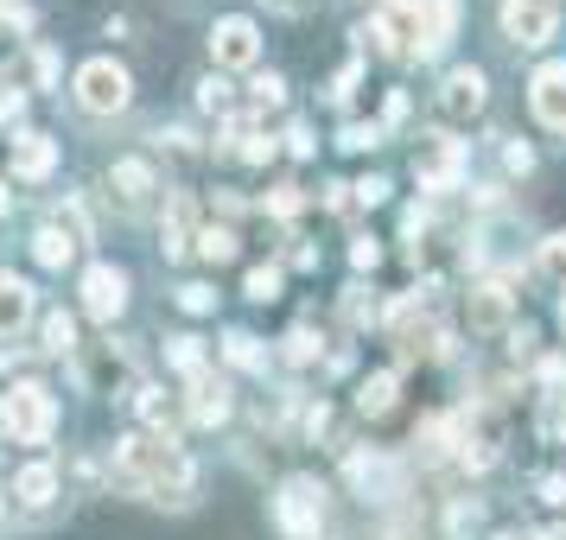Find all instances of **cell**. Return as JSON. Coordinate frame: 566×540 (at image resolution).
Segmentation results:
<instances>
[{"label": "cell", "mask_w": 566, "mask_h": 540, "mask_svg": "<svg viewBox=\"0 0 566 540\" xmlns=\"http://www.w3.org/2000/svg\"><path fill=\"white\" fill-rule=\"evenodd\" d=\"M0 426L20 438V445H45V438L57 433V401H52V388L13 382V388H7V401H0Z\"/></svg>", "instance_id": "6da1fadb"}, {"label": "cell", "mask_w": 566, "mask_h": 540, "mask_svg": "<svg viewBox=\"0 0 566 540\" xmlns=\"http://www.w3.org/2000/svg\"><path fill=\"white\" fill-rule=\"evenodd\" d=\"M274 521H281L286 540H318V528H325V489L312 477H286L281 502H274Z\"/></svg>", "instance_id": "7a4b0ae2"}, {"label": "cell", "mask_w": 566, "mask_h": 540, "mask_svg": "<svg viewBox=\"0 0 566 540\" xmlns=\"http://www.w3.org/2000/svg\"><path fill=\"white\" fill-rule=\"evenodd\" d=\"M134 96V77L115 64V57H90L77 71V103L90 108V115H122Z\"/></svg>", "instance_id": "3957f363"}, {"label": "cell", "mask_w": 566, "mask_h": 540, "mask_svg": "<svg viewBox=\"0 0 566 540\" xmlns=\"http://www.w3.org/2000/svg\"><path fill=\"white\" fill-rule=\"evenodd\" d=\"M83 242H90V223H83V210H77V204H64L52 223H45V230L32 235V255H39V267H71Z\"/></svg>", "instance_id": "277c9868"}, {"label": "cell", "mask_w": 566, "mask_h": 540, "mask_svg": "<svg viewBox=\"0 0 566 540\" xmlns=\"http://www.w3.org/2000/svg\"><path fill=\"white\" fill-rule=\"evenodd\" d=\"M154 191H159V179H154L147 159H115V166H108V198L128 210V216H140V210L154 204Z\"/></svg>", "instance_id": "5b68a950"}, {"label": "cell", "mask_w": 566, "mask_h": 540, "mask_svg": "<svg viewBox=\"0 0 566 540\" xmlns=\"http://www.w3.org/2000/svg\"><path fill=\"white\" fill-rule=\"evenodd\" d=\"M122 306H128V274H122V267H90V274H83V311H90V318H103V325H115V318H122Z\"/></svg>", "instance_id": "8992f818"}, {"label": "cell", "mask_w": 566, "mask_h": 540, "mask_svg": "<svg viewBox=\"0 0 566 540\" xmlns=\"http://www.w3.org/2000/svg\"><path fill=\"white\" fill-rule=\"evenodd\" d=\"M210 57H217V71H249L261 57L255 20H223V27L210 32Z\"/></svg>", "instance_id": "52a82bcc"}, {"label": "cell", "mask_w": 566, "mask_h": 540, "mask_svg": "<svg viewBox=\"0 0 566 540\" xmlns=\"http://www.w3.org/2000/svg\"><path fill=\"white\" fill-rule=\"evenodd\" d=\"M528 103H535V121L547 134H566V64H541L528 83Z\"/></svg>", "instance_id": "ba28073f"}, {"label": "cell", "mask_w": 566, "mask_h": 540, "mask_svg": "<svg viewBox=\"0 0 566 540\" xmlns=\"http://www.w3.org/2000/svg\"><path fill=\"white\" fill-rule=\"evenodd\" d=\"M503 32L515 45H547L554 39V0H503Z\"/></svg>", "instance_id": "9c48e42d"}, {"label": "cell", "mask_w": 566, "mask_h": 540, "mask_svg": "<svg viewBox=\"0 0 566 540\" xmlns=\"http://www.w3.org/2000/svg\"><path fill=\"white\" fill-rule=\"evenodd\" d=\"M478 108H484V71L459 64L452 77L439 83V115H446V121H471Z\"/></svg>", "instance_id": "30bf717a"}, {"label": "cell", "mask_w": 566, "mask_h": 540, "mask_svg": "<svg viewBox=\"0 0 566 540\" xmlns=\"http://www.w3.org/2000/svg\"><path fill=\"white\" fill-rule=\"evenodd\" d=\"M515 311V293L503 280H478L471 286V331H503Z\"/></svg>", "instance_id": "8fae6325"}, {"label": "cell", "mask_w": 566, "mask_h": 540, "mask_svg": "<svg viewBox=\"0 0 566 540\" xmlns=\"http://www.w3.org/2000/svg\"><path fill=\"white\" fill-rule=\"evenodd\" d=\"M57 166V147H52V134H13V179H27L39 184L45 172Z\"/></svg>", "instance_id": "7c38bea8"}, {"label": "cell", "mask_w": 566, "mask_h": 540, "mask_svg": "<svg viewBox=\"0 0 566 540\" xmlns=\"http://www.w3.org/2000/svg\"><path fill=\"white\" fill-rule=\"evenodd\" d=\"M185 407H191V420H198V426H223V420H230V388L217 382L210 369H198V375H191V401H185Z\"/></svg>", "instance_id": "4fadbf2b"}, {"label": "cell", "mask_w": 566, "mask_h": 540, "mask_svg": "<svg viewBox=\"0 0 566 540\" xmlns=\"http://www.w3.org/2000/svg\"><path fill=\"white\" fill-rule=\"evenodd\" d=\"M344 470H350V484H357L363 496H395V489H401V470H395L382 452H357Z\"/></svg>", "instance_id": "5bb4252c"}, {"label": "cell", "mask_w": 566, "mask_h": 540, "mask_svg": "<svg viewBox=\"0 0 566 540\" xmlns=\"http://www.w3.org/2000/svg\"><path fill=\"white\" fill-rule=\"evenodd\" d=\"M191 242H198V204L179 191V198L166 204V261H179Z\"/></svg>", "instance_id": "9a60e30c"}, {"label": "cell", "mask_w": 566, "mask_h": 540, "mask_svg": "<svg viewBox=\"0 0 566 540\" xmlns=\"http://www.w3.org/2000/svg\"><path fill=\"white\" fill-rule=\"evenodd\" d=\"M32 318V286L0 274V337H20V325Z\"/></svg>", "instance_id": "2e32d148"}, {"label": "cell", "mask_w": 566, "mask_h": 540, "mask_svg": "<svg viewBox=\"0 0 566 540\" xmlns=\"http://www.w3.org/2000/svg\"><path fill=\"white\" fill-rule=\"evenodd\" d=\"M395 394H401V382H395L388 369H376V375H363V388H357V413L363 420H382V413L395 407Z\"/></svg>", "instance_id": "e0dca14e"}, {"label": "cell", "mask_w": 566, "mask_h": 540, "mask_svg": "<svg viewBox=\"0 0 566 540\" xmlns=\"http://www.w3.org/2000/svg\"><path fill=\"white\" fill-rule=\"evenodd\" d=\"M13 496L32 502V509H45V502L57 496V470H52V464H27V470L13 477Z\"/></svg>", "instance_id": "ac0fdd59"}, {"label": "cell", "mask_w": 566, "mask_h": 540, "mask_svg": "<svg viewBox=\"0 0 566 540\" xmlns=\"http://www.w3.org/2000/svg\"><path fill=\"white\" fill-rule=\"evenodd\" d=\"M45 350H52V357H71V350H77V325H71V311H52V318H45Z\"/></svg>", "instance_id": "d6986e66"}, {"label": "cell", "mask_w": 566, "mask_h": 540, "mask_svg": "<svg viewBox=\"0 0 566 540\" xmlns=\"http://www.w3.org/2000/svg\"><path fill=\"white\" fill-rule=\"evenodd\" d=\"M478 528H484V509H478V502H452V515H446V534L452 540H464V534H478Z\"/></svg>", "instance_id": "ffe728a7"}, {"label": "cell", "mask_w": 566, "mask_h": 540, "mask_svg": "<svg viewBox=\"0 0 566 540\" xmlns=\"http://www.w3.org/2000/svg\"><path fill=\"white\" fill-rule=\"evenodd\" d=\"M223 350H230L235 369H261V343L249 331H230V337H223Z\"/></svg>", "instance_id": "44dd1931"}, {"label": "cell", "mask_w": 566, "mask_h": 540, "mask_svg": "<svg viewBox=\"0 0 566 540\" xmlns=\"http://www.w3.org/2000/svg\"><path fill=\"white\" fill-rule=\"evenodd\" d=\"M198 255H205V261H230L235 255V235L210 223V230H198Z\"/></svg>", "instance_id": "7402d4cb"}, {"label": "cell", "mask_w": 566, "mask_h": 540, "mask_svg": "<svg viewBox=\"0 0 566 540\" xmlns=\"http://www.w3.org/2000/svg\"><path fill=\"white\" fill-rule=\"evenodd\" d=\"M541 274L566 280V235H547V242H541Z\"/></svg>", "instance_id": "603a6c76"}, {"label": "cell", "mask_w": 566, "mask_h": 540, "mask_svg": "<svg viewBox=\"0 0 566 540\" xmlns=\"http://www.w3.org/2000/svg\"><path fill=\"white\" fill-rule=\"evenodd\" d=\"M249 299H261V306L281 299V274H274V267H255V274H249Z\"/></svg>", "instance_id": "cb8c5ba5"}, {"label": "cell", "mask_w": 566, "mask_h": 540, "mask_svg": "<svg viewBox=\"0 0 566 540\" xmlns=\"http://www.w3.org/2000/svg\"><path fill=\"white\" fill-rule=\"evenodd\" d=\"M172 362H179L185 375H198V369H205V350H198V337H172Z\"/></svg>", "instance_id": "d4e9b609"}, {"label": "cell", "mask_w": 566, "mask_h": 540, "mask_svg": "<svg viewBox=\"0 0 566 540\" xmlns=\"http://www.w3.org/2000/svg\"><path fill=\"white\" fill-rule=\"evenodd\" d=\"M318 357V331H293L286 337V362H312Z\"/></svg>", "instance_id": "484cf974"}, {"label": "cell", "mask_w": 566, "mask_h": 540, "mask_svg": "<svg viewBox=\"0 0 566 540\" xmlns=\"http://www.w3.org/2000/svg\"><path fill=\"white\" fill-rule=\"evenodd\" d=\"M255 103H261V108H281V103H286V83L274 77V71H268V77H255Z\"/></svg>", "instance_id": "4316f807"}, {"label": "cell", "mask_w": 566, "mask_h": 540, "mask_svg": "<svg viewBox=\"0 0 566 540\" xmlns=\"http://www.w3.org/2000/svg\"><path fill=\"white\" fill-rule=\"evenodd\" d=\"M140 420H147V426H166V388H147V394H140Z\"/></svg>", "instance_id": "83f0119b"}, {"label": "cell", "mask_w": 566, "mask_h": 540, "mask_svg": "<svg viewBox=\"0 0 566 540\" xmlns=\"http://www.w3.org/2000/svg\"><path fill=\"white\" fill-rule=\"evenodd\" d=\"M20 115H27V96H20V89H7V77H0V121L13 128Z\"/></svg>", "instance_id": "f1b7e54d"}, {"label": "cell", "mask_w": 566, "mask_h": 540, "mask_svg": "<svg viewBox=\"0 0 566 540\" xmlns=\"http://www.w3.org/2000/svg\"><path fill=\"white\" fill-rule=\"evenodd\" d=\"M235 153L261 166V159H274V140H268V134H242V147H235Z\"/></svg>", "instance_id": "f546056e"}, {"label": "cell", "mask_w": 566, "mask_h": 540, "mask_svg": "<svg viewBox=\"0 0 566 540\" xmlns=\"http://www.w3.org/2000/svg\"><path fill=\"white\" fill-rule=\"evenodd\" d=\"M198 103H205V108H230V83H223V77H210L205 89H198Z\"/></svg>", "instance_id": "4dcf8cb0"}, {"label": "cell", "mask_w": 566, "mask_h": 540, "mask_svg": "<svg viewBox=\"0 0 566 540\" xmlns=\"http://www.w3.org/2000/svg\"><path fill=\"white\" fill-rule=\"evenodd\" d=\"M179 306H185V311H210V306H217V293H210V286H185Z\"/></svg>", "instance_id": "1f68e13d"}, {"label": "cell", "mask_w": 566, "mask_h": 540, "mask_svg": "<svg viewBox=\"0 0 566 540\" xmlns=\"http://www.w3.org/2000/svg\"><path fill=\"white\" fill-rule=\"evenodd\" d=\"M268 210H274V216H293V210H300V191H293V184H281V191L268 198Z\"/></svg>", "instance_id": "d6a6232c"}, {"label": "cell", "mask_w": 566, "mask_h": 540, "mask_svg": "<svg viewBox=\"0 0 566 540\" xmlns=\"http://www.w3.org/2000/svg\"><path fill=\"white\" fill-rule=\"evenodd\" d=\"M32 71H39V83H45V89L57 83V52H52V45H45V52L32 57Z\"/></svg>", "instance_id": "836d02e7"}, {"label": "cell", "mask_w": 566, "mask_h": 540, "mask_svg": "<svg viewBox=\"0 0 566 540\" xmlns=\"http://www.w3.org/2000/svg\"><path fill=\"white\" fill-rule=\"evenodd\" d=\"M510 350H515V362H528V357H535V331H528V325L510 331Z\"/></svg>", "instance_id": "e575fe53"}, {"label": "cell", "mask_w": 566, "mask_h": 540, "mask_svg": "<svg viewBox=\"0 0 566 540\" xmlns=\"http://www.w3.org/2000/svg\"><path fill=\"white\" fill-rule=\"evenodd\" d=\"M541 502H554V509H566V477H541Z\"/></svg>", "instance_id": "d590c367"}, {"label": "cell", "mask_w": 566, "mask_h": 540, "mask_svg": "<svg viewBox=\"0 0 566 540\" xmlns=\"http://www.w3.org/2000/svg\"><path fill=\"white\" fill-rule=\"evenodd\" d=\"M350 191H357L363 204H382V198H388V184H382V179H363V184H350Z\"/></svg>", "instance_id": "8d00e7d4"}, {"label": "cell", "mask_w": 566, "mask_h": 540, "mask_svg": "<svg viewBox=\"0 0 566 540\" xmlns=\"http://www.w3.org/2000/svg\"><path fill=\"white\" fill-rule=\"evenodd\" d=\"M344 147H376V128H363V121L357 128H344Z\"/></svg>", "instance_id": "74e56055"}, {"label": "cell", "mask_w": 566, "mask_h": 540, "mask_svg": "<svg viewBox=\"0 0 566 540\" xmlns=\"http://www.w3.org/2000/svg\"><path fill=\"white\" fill-rule=\"evenodd\" d=\"M350 261H357V267H376V261H382V248H376V242H357V248H350Z\"/></svg>", "instance_id": "f35d334b"}, {"label": "cell", "mask_w": 566, "mask_h": 540, "mask_svg": "<svg viewBox=\"0 0 566 540\" xmlns=\"http://www.w3.org/2000/svg\"><path fill=\"white\" fill-rule=\"evenodd\" d=\"M503 159H510V172H528V166H535V153H528V147H510Z\"/></svg>", "instance_id": "ab89813d"}, {"label": "cell", "mask_w": 566, "mask_h": 540, "mask_svg": "<svg viewBox=\"0 0 566 540\" xmlns=\"http://www.w3.org/2000/svg\"><path fill=\"white\" fill-rule=\"evenodd\" d=\"M535 540H566V528H535Z\"/></svg>", "instance_id": "60d3db41"}, {"label": "cell", "mask_w": 566, "mask_h": 540, "mask_svg": "<svg viewBox=\"0 0 566 540\" xmlns=\"http://www.w3.org/2000/svg\"><path fill=\"white\" fill-rule=\"evenodd\" d=\"M274 7H281V13H300V7H306V0H274Z\"/></svg>", "instance_id": "b9f144b4"}, {"label": "cell", "mask_w": 566, "mask_h": 540, "mask_svg": "<svg viewBox=\"0 0 566 540\" xmlns=\"http://www.w3.org/2000/svg\"><path fill=\"white\" fill-rule=\"evenodd\" d=\"M7 210H13V198H7V184H0V216H7Z\"/></svg>", "instance_id": "7bdbcfd3"}, {"label": "cell", "mask_w": 566, "mask_h": 540, "mask_svg": "<svg viewBox=\"0 0 566 540\" xmlns=\"http://www.w3.org/2000/svg\"><path fill=\"white\" fill-rule=\"evenodd\" d=\"M496 540H522V534H496Z\"/></svg>", "instance_id": "ee69618b"}, {"label": "cell", "mask_w": 566, "mask_h": 540, "mask_svg": "<svg viewBox=\"0 0 566 540\" xmlns=\"http://www.w3.org/2000/svg\"><path fill=\"white\" fill-rule=\"evenodd\" d=\"M0 509H7V489H0Z\"/></svg>", "instance_id": "f6af8a7d"}, {"label": "cell", "mask_w": 566, "mask_h": 540, "mask_svg": "<svg viewBox=\"0 0 566 540\" xmlns=\"http://www.w3.org/2000/svg\"><path fill=\"white\" fill-rule=\"evenodd\" d=\"M560 318H566V299H560Z\"/></svg>", "instance_id": "bcb514c9"}]
</instances>
